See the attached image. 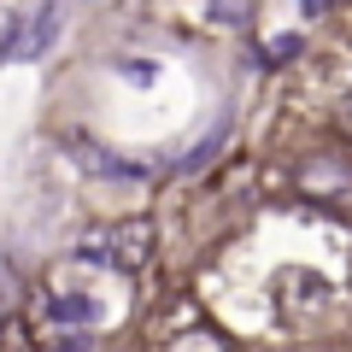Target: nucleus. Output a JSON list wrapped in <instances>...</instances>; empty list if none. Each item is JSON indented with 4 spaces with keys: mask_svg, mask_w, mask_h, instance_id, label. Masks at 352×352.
<instances>
[{
    "mask_svg": "<svg viewBox=\"0 0 352 352\" xmlns=\"http://www.w3.org/2000/svg\"><path fill=\"white\" fill-rule=\"evenodd\" d=\"M65 6L71 0H41L36 12H24L12 24V36L0 41V65H24V59H41V53L59 41V30H65Z\"/></svg>",
    "mask_w": 352,
    "mask_h": 352,
    "instance_id": "nucleus-1",
    "label": "nucleus"
},
{
    "mask_svg": "<svg viewBox=\"0 0 352 352\" xmlns=\"http://www.w3.org/2000/svg\"><path fill=\"white\" fill-rule=\"evenodd\" d=\"M329 6H335V0H300V12H305V18H323Z\"/></svg>",
    "mask_w": 352,
    "mask_h": 352,
    "instance_id": "nucleus-2",
    "label": "nucleus"
},
{
    "mask_svg": "<svg viewBox=\"0 0 352 352\" xmlns=\"http://www.w3.org/2000/svg\"><path fill=\"white\" fill-rule=\"evenodd\" d=\"M346 124H352V112H346Z\"/></svg>",
    "mask_w": 352,
    "mask_h": 352,
    "instance_id": "nucleus-3",
    "label": "nucleus"
}]
</instances>
